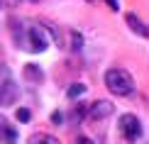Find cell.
Wrapping results in <instances>:
<instances>
[{
	"label": "cell",
	"mask_w": 149,
	"mask_h": 144,
	"mask_svg": "<svg viewBox=\"0 0 149 144\" xmlns=\"http://www.w3.org/2000/svg\"><path fill=\"white\" fill-rule=\"evenodd\" d=\"M105 86H108V90L113 95L127 98L134 90V78L130 76V71H125V68H110V71H105Z\"/></svg>",
	"instance_id": "cell-1"
},
{
	"label": "cell",
	"mask_w": 149,
	"mask_h": 144,
	"mask_svg": "<svg viewBox=\"0 0 149 144\" xmlns=\"http://www.w3.org/2000/svg\"><path fill=\"white\" fill-rule=\"evenodd\" d=\"M22 47L27 49L29 54H42V51H47L49 37H47V32H44V27H42V24H32V27H27V29H24Z\"/></svg>",
	"instance_id": "cell-2"
},
{
	"label": "cell",
	"mask_w": 149,
	"mask_h": 144,
	"mask_svg": "<svg viewBox=\"0 0 149 144\" xmlns=\"http://www.w3.org/2000/svg\"><path fill=\"white\" fill-rule=\"evenodd\" d=\"M117 127H120V134L127 142H137L142 137V122L137 120V115H122L120 122H117Z\"/></svg>",
	"instance_id": "cell-3"
},
{
	"label": "cell",
	"mask_w": 149,
	"mask_h": 144,
	"mask_svg": "<svg viewBox=\"0 0 149 144\" xmlns=\"http://www.w3.org/2000/svg\"><path fill=\"white\" fill-rule=\"evenodd\" d=\"M113 110H115V105L110 103V100H95V103L91 105L88 115H91V120H105V117L113 115Z\"/></svg>",
	"instance_id": "cell-4"
},
{
	"label": "cell",
	"mask_w": 149,
	"mask_h": 144,
	"mask_svg": "<svg viewBox=\"0 0 149 144\" xmlns=\"http://www.w3.org/2000/svg\"><path fill=\"white\" fill-rule=\"evenodd\" d=\"M125 20H127V24H130V29H132V32H137L139 37L149 39V27H147V24L139 20L137 15H134V12H125Z\"/></svg>",
	"instance_id": "cell-5"
},
{
	"label": "cell",
	"mask_w": 149,
	"mask_h": 144,
	"mask_svg": "<svg viewBox=\"0 0 149 144\" xmlns=\"http://www.w3.org/2000/svg\"><path fill=\"white\" fill-rule=\"evenodd\" d=\"M15 98H17V88H15V83H5V86H0V105H12L15 103Z\"/></svg>",
	"instance_id": "cell-6"
},
{
	"label": "cell",
	"mask_w": 149,
	"mask_h": 144,
	"mask_svg": "<svg viewBox=\"0 0 149 144\" xmlns=\"http://www.w3.org/2000/svg\"><path fill=\"white\" fill-rule=\"evenodd\" d=\"M0 137L5 139V144H15V137H17V129H12L3 115H0Z\"/></svg>",
	"instance_id": "cell-7"
},
{
	"label": "cell",
	"mask_w": 149,
	"mask_h": 144,
	"mask_svg": "<svg viewBox=\"0 0 149 144\" xmlns=\"http://www.w3.org/2000/svg\"><path fill=\"white\" fill-rule=\"evenodd\" d=\"M27 144H61L56 137H52V134H44V132H37V134H32L27 139Z\"/></svg>",
	"instance_id": "cell-8"
},
{
	"label": "cell",
	"mask_w": 149,
	"mask_h": 144,
	"mask_svg": "<svg viewBox=\"0 0 149 144\" xmlns=\"http://www.w3.org/2000/svg\"><path fill=\"white\" fill-rule=\"evenodd\" d=\"M24 78H29V81L37 83V81H42L44 76H42V68H37L34 64H27V66H24Z\"/></svg>",
	"instance_id": "cell-9"
},
{
	"label": "cell",
	"mask_w": 149,
	"mask_h": 144,
	"mask_svg": "<svg viewBox=\"0 0 149 144\" xmlns=\"http://www.w3.org/2000/svg\"><path fill=\"white\" fill-rule=\"evenodd\" d=\"M86 83H71L69 86V93H66V95H69L71 100H76V98H81V95H86Z\"/></svg>",
	"instance_id": "cell-10"
},
{
	"label": "cell",
	"mask_w": 149,
	"mask_h": 144,
	"mask_svg": "<svg viewBox=\"0 0 149 144\" xmlns=\"http://www.w3.org/2000/svg\"><path fill=\"white\" fill-rule=\"evenodd\" d=\"M15 117H17V122H29V120H32V112H29L27 108H20L15 112Z\"/></svg>",
	"instance_id": "cell-11"
},
{
	"label": "cell",
	"mask_w": 149,
	"mask_h": 144,
	"mask_svg": "<svg viewBox=\"0 0 149 144\" xmlns=\"http://www.w3.org/2000/svg\"><path fill=\"white\" fill-rule=\"evenodd\" d=\"M71 37H73V44H71V49H73V51H81V44H83V39H81V34L78 32H71Z\"/></svg>",
	"instance_id": "cell-12"
},
{
	"label": "cell",
	"mask_w": 149,
	"mask_h": 144,
	"mask_svg": "<svg viewBox=\"0 0 149 144\" xmlns=\"http://www.w3.org/2000/svg\"><path fill=\"white\" fill-rule=\"evenodd\" d=\"M86 108H83V105H78V108H76V112H73V120H81V117H83L86 115V112H83Z\"/></svg>",
	"instance_id": "cell-13"
},
{
	"label": "cell",
	"mask_w": 149,
	"mask_h": 144,
	"mask_svg": "<svg viewBox=\"0 0 149 144\" xmlns=\"http://www.w3.org/2000/svg\"><path fill=\"white\" fill-rule=\"evenodd\" d=\"M52 122H54V125H61V122H64V115H61V112H54V115H52Z\"/></svg>",
	"instance_id": "cell-14"
},
{
	"label": "cell",
	"mask_w": 149,
	"mask_h": 144,
	"mask_svg": "<svg viewBox=\"0 0 149 144\" xmlns=\"http://www.w3.org/2000/svg\"><path fill=\"white\" fill-rule=\"evenodd\" d=\"M105 3H108L113 10H120V0H105Z\"/></svg>",
	"instance_id": "cell-15"
},
{
	"label": "cell",
	"mask_w": 149,
	"mask_h": 144,
	"mask_svg": "<svg viewBox=\"0 0 149 144\" xmlns=\"http://www.w3.org/2000/svg\"><path fill=\"white\" fill-rule=\"evenodd\" d=\"M76 144H95V142H91L88 137H78V142H76Z\"/></svg>",
	"instance_id": "cell-16"
},
{
	"label": "cell",
	"mask_w": 149,
	"mask_h": 144,
	"mask_svg": "<svg viewBox=\"0 0 149 144\" xmlns=\"http://www.w3.org/2000/svg\"><path fill=\"white\" fill-rule=\"evenodd\" d=\"M32 3H37V0H32Z\"/></svg>",
	"instance_id": "cell-17"
}]
</instances>
